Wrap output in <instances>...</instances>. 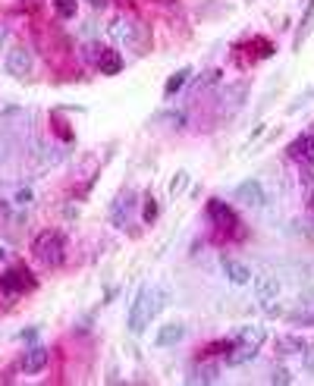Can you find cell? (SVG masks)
Returning <instances> with one entry per match:
<instances>
[{
  "label": "cell",
  "mask_w": 314,
  "mask_h": 386,
  "mask_svg": "<svg viewBox=\"0 0 314 386\" xmlns=\"http://www.w3.org/2000/svg\"><path fill=\"white\" fill-rule=\"evenodd\" d=\"M132 204H136V192H123L120 198H116V204H113V223H116V226H126Z\"/></svg>",
  "instance_id": "15"
},
{
  "label": "cell",
  "mask_w": 314,
  "mask_h": 386,
  "mask_svg": "<svg viewBox=\"0 0 314 386\" xmlns=\"http://www.w3.org/2000/svg\"><path fill=\"white\" fill-rule=\"evenodd\" d=\"M217 78H220V73H204L198 78V88H204V85H211V82H217Z\"/></svg>",
  "instance_id": "25"
},
{
  "label": "cell",
  "mask_w": 314,
  "mask_h": 386,
  "mask_svg": "<svg viewBox=\"0 0 314 386\" xmlns=\"http://www.w3.org/2000/svg\"><path fill=\"white\" fill-rule=\"evenodd\" d=\"M208 217L214 220L220 230H230V233L239 230V217L233 214V208H226V204H223V201H217V198L208 204Z\"/></svg>",
  "instance_id": "7"
},
{
  "label": "cell",
  "mask_w": 314,
  "mask_h": 386,
  "mask_svg": "<svg viewBox=\"0 0 314 386\" xmlns=\"http://www.w3.org/2000/svg\"><path fill=\"white\" fill-rule=\"evenodd\" d=\"M31 251H35V258H38L41 264L60 267L63 261H66V239H63V233H57V230H44V233L35 239Z\"/></svg>",
  "instance_id": "3"
},
{
  "label": "cell",
  "mask_w": 314,
  "mask_h": 386,
  "mask_svg": "<svg viewBox=\"0 0 314 386\" xmlns=\"http://www.w3.org/2000/svg\"><path fill=\"white\" fill-rule=\"evenodd\" d=\"M305 349H308V342H305L302 336H280V340H277V352H280V355H302Z\"/></svg>",
  "instance_id": "16"
},
{
  "label": "cell",
  "mask_w": 314,
  "mask_h": 386,
  "mask_svg": "<svg viewBox=\"0 0 314 386\" xmlns=\"http://www.w3.org/2000/svg\"><path fill=\"white\" fill-rule=\"evenodd\" d=\"M88 4L94 6V10H107V6H110V0H88Z\"/></svg>",
  "instance_id": "27"
},
{
  "label": "cell",
  "mask_w": 314,
  "mask_h": 386,
  "mask_svg": "<svg viewBox=\"0 0 314 386\" xmlns=\"http://www.w3.org/2000/svg\"><path fill=\"white\" fill-rule=\"evenodd\" d=\"M186 82H188V69H179V73H173V76L167 78V85H163V94H167V98H173L176 91H183Z\"/></svg>",
  "instance_id": "18"
},
{
  "label": "cell",
  "mask_w": 314,
  "mask_h": 386,
  "mask_svg": "<svg viewBox=\"0 0 314 386\" xmlns=\"http://www.w3.org/2000/svg\"><path fill=\"white\" fill-rule=\"evenodd\" d=\"M270 380H273V383H289V380H293V374H289L286 367H277V371L270 374Z\"/></svg>",
  "instance_id": "23"
},
{
  "label": "cell",
  "mask_w": 314,
  "mask_h": 386,
  "mask_svg": "<svg viewBox=\"0 0 314 386\" xmlns=\"http://www.w3.org/2000/svg\"><path fill=\"white\" fill-rule=\"evenodd\" d=\"M302 186H305V198L314 201V176L311 173H302Z\"/></svg>",
  "instance_id": "22"
},
{
  "label": "cell",
  "mask_w": 314,
  "mask_h": 386,
  "mask_svg": "<svg viewBox=\"0 0 314 386\" xmlns=\"http://www.w3.org/2000/svg\"><path fill=\"white\" fill-rule=\"evenodd\" d=\"M47 361H51V355H47V349H41V345H35L31 352H26L19 361V371L22 374H41L47 367Z\"/></svg>",
  "instance_id": "10"
},
{
  "label": "cell",
  "mask_w": 314,
  "mask_h": 386,
  "mask_svg": "<svg viewBox=\"0 0 314 386\" xmlns=\"http://www.w3.org/2000/svg\"><path fill=\"white\" fill-rule=\"evenodd\" d=\"M233 342H242V345H255V349H261L267 342V330L261 324H245L236 330V340Z\"/></svg>",
  "instance_id": "12"
},
{
  "label": "cell",
  "mask_w": 314,
  "mask_h": 386,
  "mask_svg": "<svg viewBox=\"0 0 314 386\" xmlns=\"http://www.w3.org/2000/svg\"><path fill=\"white\" fill-rule=\"evenodd\" d=\"M54 10H57L63 19H73L76 10H78V4H76V0H54Z\"/></svg>",
  "instance_id": "21"
},
{
  "label": "cell",
  "mask_w": 314,
  "mask_h": 386,
  "mask_svg": "<svg viewBox=\"0 0 314 386\" xmlns=\"http://www.w3.org/2000/svg\"><path fill=\"white\" fill-rule=\"evenodd\" d=\"M31 286H35V280H31L26 270H19V267H13V270H4V273H0V293L10 295V298L29 293Z\"/></svg>",
  "instance_id": "5"
},
{
  "label": "cell",
  "mask_w": 314,
  "mask_h": 386,
  "mask_svg": "<svg viewBox=\"0 0 314 386\" xmlns=\"http://www.w3.org/2000/svg\"><path fill=\"white\" fill-rule=\"evenodd\" d=\"M302 355H305V371L314 374V345H308V349H305Z\"/></svg>",
  "instance_id": "24"
},
{
  "label": "cell",
  "mask_w": 314,
  "mask_h": 386,
  "mask_svg": "<svg viewBox=\"0 0 314 386\" xmlns=\"http://www.w3.org/2000/svg\"><path fill=\"white\" fill-rule=\"evenodd\" d=\"M35 336H38V330H22L19 340H22V342H35Z\"/></svg>",
  "instance_id": "26"
},
{
  "label": "cell",
  "mask_w": 314,
  "mask_h": 386,
  "mask_svg": "<svg viewBox=\"0 0 314 386\" xmlns=\"http://www.w3.org/2000/svg\"><path fill=\"white\" fill-rule=\"evenodd\" d=\"M163 305H167V289L163 286H141L136 302H132V311H129V333L132 336L145 333V327L151 324V318L161 314Z\"/></svg>",
  "instance_id": "1"
},
{
  "label": "cell",
  "mask_w": 314,
  "mask_h": 386,
  "mask_svg": "<svg viewBox=\"0 0 314 386\" xmlns=\"http://www.w3.org/2000/svg\"><path fill=\"white\" fill-rule=\"evenodd\" d=\"M186 186H188V173L186 170H176V173H173V179H170V186H167V192L176 198V195L186 192Z\"/></svg>",
  "instance_id": "19"
},
{
  "label": "cell",
  "mask_w": 314,
  "mask_h": 386,
  "mask_svg": "<svg viewBox=\"0 0 314 386\" xmlns=\"http://www.w3.org/2000/svg\"><path fill=\"white\" fill-rule=\"evenodd\" d=\"M94 63H98V69H101L104 76H116V73H123V66H126V60H123L116 51H101Z\"/></svg>",
  "instance_id": "14"
},
{
  "label": "cell",
  "mask_w": 314,
  "mask_h": 386,
  "mask_svg": "<svg viewBox=\"0 0 314 386\" xmlns=\"http://www.w3.org/2000/svg\"><path fill=\"white\" fill-rule=\"evenodd\" d=\"M183 336H186V324H176V320H173V324H163L161 330H157L154 345L157 349H170V345H176Z\"/></svg>",
  "instance_id": "13"
},
{
  "label": "cell",
  "mask_w": 314,
  "mask_h": 386,
  "mask_svg": "<svg viewBox=\"0 0 314 386\" xmlns=\"http://www.w3.org/2000/svg\"><path fill=\"white\" fill-rule=\"evenodd\" d=\"M157 214H161V208H157V201L151 198V195H148L145 204H141V220H145V223H154Z\"/></svg>",
  "instance_id": "20"
},
{
  "label": "cell",
  "mask_w": 314,
  "mask_h": 386,
  "mask_svg": "<svg viewBox=\"0 0 314 386\" xmlns=\"http://www.w3.org/2000/svg\"><path fill=\"white\" fill-rule=\"evenodd\" d=\"M4 69L13 78H29L31 73H35V54H31L29 47H13L4 60Z\"/></svg>",
  "instance_id": "4"
},
{
  "label": "cell",
  "mask_w": 314,
  "mask_h": 386,
  "mask_svg": "<svg viewBox=\"0 0 314 386\" xmlns=\"http://www.w3.org/2000/svg\"><path fill=\"white\" fill-rule=\"evenodd\" d=\"M236 198H239L245 208H264L267 195H264V186L258 179H245V183L236 186Z\"/></svg>",
  "instance_id": "6"
},
{
  "label": "cell",
  "mask_w": 314,
  "mask_h": 386,
  "mask_svg": "<svg viewBox=\"0 0 314 386\" xmlns=\"http://www.w3.org/2000/svg\"><path fill=\"white\" fill-rule=\"evenodd\" d=\"M289 157L298 163H308V167H314V132H308V136H298L293 145H289Z\"/></svg>",
  "instance_id": "9"
},
{
  "label": "cell",
  "mask_w": 314,
  "mask_h": 386,
  "mask_svg": "<svg viewBox=\"0 0 314 386\" xmlns=\"http://www.w3.org/2000/svg\"><path fill=\"white\" fill-rule=\"evenodd\" d=\"M107 38L113 44L120 47H132V51H145V31L136 19H129V16H116V19H110L107 26Z\"/></svg>",
  "instance_id": "2"
},
{
  "label": "cell",
  "mask_w": 314,
  "mask_h": 386,
  "mask_svg": "<svg viewBox=\"0 0 314 386\" xmlns=\"http://www.w3.org/2000/svg\"><path fill=\"white\" fill-rule=\"evenodd\" d=\"M255 280V298L261 305L267 302H277V295H280V280H273V277H267V273H261V277H251Z\"/></svg>",
  "instance_id": "11"
},
{
  "label": "cell",
  "mask_w": 314,
  "mask_h": 386,
  "mask_svg": "<svg viewBox=\"0 0 314 386\" xmlns=\"http://www.w3.org/2000/svg\"><path fill=\"white\" fill-rule=\"evenodd\" d=\"M220 377V367L217 365H198V367H192V371H188V383H214Z\"/></svg>",
  "instance_id": "17"
},
{
  "label": "cell",
  "mask_w": 314,
  "mask_h": 386,
  "mask_svg": "<svg viewBox=\"0 0 314 386\" xmlns=\"http://www.w3.org/2000/svg\"><path fill=\"white\" fill-rule=\"evenodd\" d=\"M220 267H223L226 280H230L233 286H248V283H251V267H248V264L236 261V258H223V261H220Z\"/></svg>",
  "instance_id": "8"
},
{
  "label": "cell",
  "mask_w": 314,
  "mask_h": 386,
  "mask_svg": "<svg viewBox=\"0 0 314 386\" xmlns=\"http://www.w3.org/2000/svg\"><path fill=\"white\" fill-rule=\"evenodd\" d=\"M4 258H6V248H0V261H4Z\"/></svg>",
  "instance_id": "28"
}]
</instances>
